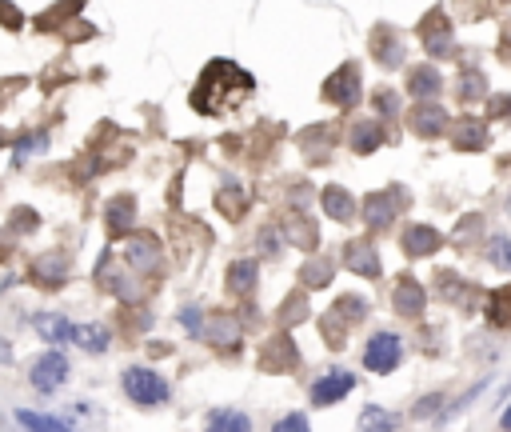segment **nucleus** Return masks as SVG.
I'll return each mask as SVG.
<instances>
[{"instance_id": "35", "label": "nucleus", "mask_w": 511, "mask_h": 432, "mask_svg": "<svg viewBox=\"0 0 511 432\" xmlns=\"http://www.w3.org/2000/svg\"><path fill=\"white\" fill-rule=\"evenodd\" d=\"M332 312H336V317L343 320V325H356V320H364L368 305H364V300H360V297H343V300H340V305L332 308Z\"/></svg>"}, {"instance_id": "30", "label": "nucleus", "mask_w": 511, "mask_h": 432, "mask_svg": "<svg viewBox=\"0 0 511 432\" xmlns=\"http://www.w3.org/2000/svg\"><path fill=\"white\" fill-rule=\"evenodd\" d=\"M68 340H77V345L88 348V353H105L108 348V328L105 325H77L68 333Z\"/></svg>"}, {"instance_id": "4", "label": "nucleus", "mask_w": 511, "mask_h": 432, "mask_svg": "<svg viewBox=\"0 0 511 432\" xmlns=\"http://www.w3.org/2000/svg\"><path fill=\"white\" fill-rule=\"evenodd\" d=\"M29 381H32V389H36V392H57L60 384L68 381V361H64V353L49 348V353H44L41 361L32 364Z\"/></svg>"}, {"instance_id": "44", "label": "nucleus", "mask_w": 511, "mask_h": 432, "mask_svg": "<svg viewBox=\"0 0 511 432\" xmlns=\"http://www.w3.org/2000/svg\"><path fill=\"white\" fill-rule=\"evenodd\" d=\"M479 225H483V216H463V225H460V233H455V236H452V241H455V244H463V241H468V236H471V233H476V228H479Z\"/></svg>"}, {"instance_id": "3", "label": "nucleus", "mask_w": 511, "mask_h": 432, "mask_svg": "<svg viewBox=\"0 0 511 432\" xmlns=\"http://www.w3.org/2000/svg\"><path fill=\"white\" fill-rule=\"evenodd\" d=\"M324 97L336 108H351L360 100V69L356 64H340L328 80H324Z\"/></svg>"}, {"instance_id": "52", "label": "nucleus", "mask_w": 511, "mask_h": 432, "mask_svg": "<svg viewBox=\"0 0 511 432\" xmlns=\"http://www.w3.org/2000/svg\"><path fill=\"white\" fill-rule=\"evenodd\" d=\"M0 144H5V133H0Z\"/></svg>"}, {"instance_id": "50", "label": "nucleus", "mask_w": 511, "mask_h": 432, "mask_svg": "<svg viewBox=\"0 0 511 432\" xmlns=\"http://www.w3.org/2000/svg\"><path fill=\"white\" fill-rule=\"evenodd\" d=\"M499 425H504V432H511V409L504 412V420H499Z\"/></svg>"}, {"instance_id": "15", "label": "nucleus", "mask_w": 511, "mask_h": 432, "mask_svg": "<svg viewBox=\"0 0 511 432\" xmlns=\"http://www.w3.org/2000/svg\"><path fill=\"white\" fill-rule=\"evenodd\" d=\"M452 128V144L455 149H463V152H476L488 144V128H483L479 121H471V116H463V121H448Z\"/></svg>"}, {"instance_id": "38", "label": "nucleus", "mask_w": 511, "mask_h": 432, "mask_svg": "<svg viewBox=\"0 0 511 432\" xmlns=\"http://www.w3.org/2000/svg\"><path fill=\"white\" fill-rule=\"evenodd\" d=\"M320 328H324V336H328L332 348L343 345V320L336 317V312H324V317H320Z\"/></svg>"}, {"instance_id": "32", "label": "nucleus", "mask_w": 511, "mask_h": 432, "mask_svg": "<svg viewBox=\"0 0 511 432\" xmlns=\"http://www.w3.org/2000/svg\"><path fill=\"white\" fill-rule=\"evenodd\" d=\"M360 432H396V417L384 412L379 404H368V409L360 412Z\"/></svg>"}, {"instance_id": "14", "label": "nucleus", "mask_w": 511, "mask_h": 432, "mask_svg": "<svg viewBox=\"0 0 511 432\" xmlns=\"http://www.w3.org/2000/svg\"><path fill=\"white\" fill-rule=\"evenodd\" d=\"M343 264H348L351 272H360V277H379V256H376V248H371L368 241L343 244Z\"/></svg>"}, {"instance_id": "47", "label": "nucleus", "mask_w": 511, "mask_h": 432, "mask_svg": "<svg viewBox=\"0 0 511 432\" xmlns=\"http://www.w3.org/2000/svg\"><path fill=\"white\" fill-rule=\"evenodd\" d=\"M260 244H264V248H268V253H276V244H280V241H276V233H272V228H268V233H264V236H260Z\"/></svg>"}, {"instance_id": "43", "label": "nucleus", "mask_w": 511, "mask_h": 432, "mask_svg": "<svg viewBox=\"0 0 511 432\" xmlns=\"http://www.w3.org/2000/svg\"><path fill=\"white\" fill-rule=\"evenodd\" d=\"M435 280H440V297L443 300H455V297H460V277H455V272H440V277H435Z\"/></svg>"}, {"instance_id": "2", "label": "nucleus", "mask_w": 511, "mask_h": 432, "mask_svg": "<svg viewBox=\"0 0 511 432\" xmlns=\"http://www.w3.org/2000/svg\"><path fill=\"white\" fill-rule=\"evenodd\" d=\"M124 392L132 404H141V409H152V404H164L169 400V384H164V376H156L152 369H128L124 372Z\"/></svg>"}, {"instance_id": "37", "label": "nucleus", "mask_w": 511, "mask_h": 432, "mask_svg": "<svg viewBox=\"0 0 511 432\" xmlns=\"http://www.w3.org/2000/svg\"><path fill=\"white\" fill-rule=\"evenodd\" d=\"M483 88H488V80H483L476 69H468V72L460 77V97H463V100H476V97H483Z\"/></svg>"}, {"instance_id": "34", "label": "nucleus", "mask_w": 511, "mask_h": 432, "mask_svg": "<svg viewBox=\"0 0 511 432\" xmlns=\"http://www.w3.org/2000/svg\"><path fill=\"white\" fill-rule=\"evenodd\" d=\"M16 420H21L24 428H32V432H72V428H64L60 420H52V417H36V412H16Z\"/></svg>"}, {"instance_id": "16", "label": "nucleus", "mask_w": 511, "mask_h": 432, "mask_svg": "<svg viewBox=\"0 0 511 432\" xmlns=\"http://www.w3.org/2000/svg\"><path fill=\"white\" fill-rule=\"evenodd\" d=\"M440 244H443V236L435 233L432 225H412L404 233V253L407 256H432V253H440Z\"/></svg>"}, {"instance_id": "21", "label": "nucleus", "mask_w": 511, "mask_h": 432, "mask_svg": "<svg viewBox=\"0 0 511 432\" xmlns=\"http://www.w3.org/2000/svg\"><path fill=\"white\" fill-rule=\"evenodd\" d=\"M379 144H384V124H376V121L351 124V152L368 156V152H376Z\"/></svg>"}, {"instance_id": "9", "label": "nucleus", "mask_w": 511, "mask_h": 432, "mask_svg": "<svg viewBox=\"0 0 511 432\" xmlns=\"http://www.w3.org/2000/svg\"><path fill=\"white\" fill-rule=\"evenodd\" d=\"M407 128H412L415 136H427V141H432V136L448 133V113H443L435 100L432 105H415L412 116H407Z\"/></svg>"}, {"instance_id": "20", "label": "nucleus", "mask_w": 511, "mask_h": 432, "mask_svg": "<svg viewBox=\"0 0 511 432\" xmlns=\"http://www.w3.org/2000/svg\"><path fill=\"white\" fill-rule=\"evenodd\" d=\"M105 220H108V233H113V236L128 233V228H132V220H136V200L132 197H116L113 205L105 208Z\"/></svg>"}, {"instance_id": "25", "label": "nucleus", "mask_w": 511, "mask_h": 432, "mask_svg": "<svg viewBox=\"0 0 511 432\" xmlns=\"http://www.w3.org/2000/svg\"><path fill=\"white\" fill-rule=\"evenodd\" d=\"M216 205L228 220H240L244 216V208H248V192L240 188L236 180H228V185H220V192H216Z\"/></svg>"}, {"instance_id": "39", "label": "nucleus", "mask_w": 511, "mask_h": 432, "mask_svg": "<svg viewBox=\"0 0 511 432\" xmlns=\"http://www.w3.org/2000/svg\"><path fill=\"white\" fill-rule=\"evenodd\" d=\"M371 105H376V108H379V113H384V116H396V113H399V100H396V93H392V88H379V93L371 97Z\"/></svg>"}, {"instance_id": "7", "label": "nucleus", "mask_w": 511, "mask_h": 432, "mask_svg": "<svg viewBox=\"0 0 511 432\" xmlns=\"http://www.w3.org/2000/svg\"><path fill=\"white\" fill-rule=\"evenodd\" d=\"M124 264L132 272H156V269H160V244H156L152 236H128Z\"/></svg>"}, {"instance_id": "36", "label": "nucleus", "mask_w": 511, "mask_h": 432, "mask_svg": "<svg viewBox=\"0 0 511 432\" xmlns=\"http://www.w3.org/2000/svg\"><path fill=\"white\" fill-rule=\"evenodd\" d=\"M488 261L496 264V269H511V241L507 236H491L488 241Z\"/></svg>"}, {"instance_id": "48", "label": "nucleus", "mask_w": 511, "mask_h": 432, "mask_svg": "<svg viewBox=\"0 0 511 432\" xmlns=\"http://www.w3.org/2000/svg\"><path fill=\"white\" fill-rule=\"evenodd\" d=\"M491 113H496V116H507V113H511V100H496V105H491Z\"/></svg>"}, {"instance_id": "1", "label": "nucleus", "mask_w": 511, "mask_h": 432, "mask_svg": "<svg viewBox=\"0 0 511 432\" xmlns=\"http://www.w3.org/2000/svg\"><path fill=\"white\" fill-rule=\"evenodd\" d=\"M256 93V77L244 72L236 60H208L192 88V108L200 116H228Z\"/></svg>"}, {"instance_id": "33", "label": "nucleus", "mask_w": 511, "mask_h": 432, "mask_svg": "<svg viewBox=\"0 0 511 432\" xmlns=\"http://www.w3.org/2000/svg\"><path fill=\"white\" fill-rule=\"evenodd\" d=\"M308 317H312V308H308V300H304L300 292L284 300V308H280V320H284V325H300V320H308Z\"/></svg>"}, {"instance_id": "46", "label": "nucleus", "mask_w": 511, "mask_h": 432, "mask_svg": "<svg viewBox=\"0 0 511 432\" xmlns=\"http://www.w3.org/2000/svg\"><path fill=\"white\" fill-rule=\"evenodd\" d=\"M0 21H5L8 29H21V13H16V8H8V5H0Z\"/></svg>"}, {"instance_id": "26", "label": "nucleus", "mask_w": 511, "mask_h": 432, "mask_svg": "<svg viewBox=\"0 0 511 432\" xmlns=\"http://www.w3.org/2000/svg\"><path fill=\"white\" fill-rule=\"evenodd\" d=\"M208 345L212 348H220V353H224V348H236V340H240V325L232 317H212V325H208Z\"/></svg>"}, {"instance_id": "8", "label": "nucleus", "mask_w": 511, "mask_h": 432, "mask_svg": "<svg viewBox=\"0 0 511 432\" xmlns=\"http://www.w3.org/2000/svg\"><path fill=\"white\" fill-rule=\"evenodd\" d=\"M399 213V192L396 188H384V192H371L364 200V225L368 228H388Z\"/></svg>"}, {"instance_id": "27", "label": "nucleus", "mask_w": 511, "mask_h": 432, "mask_svg": "<svg viewBox=\"0 0 511 432\" xmlns=\"http://www.w3.org/2000/svg\"><path fill=\"white\" fill-rule=\"evenodd\" d=\"M36 333H41L52 348H57V345H64V340H68L72 328H68V320H64L60 312H41V317H36Z\"/></svg>"}, {"instance_id": "11", "label": "nucleus", "mask_w": 511, "mask_h": 432, "mask_svg": "<svg viewBox=\"0 0 511 432\" xmlns=\"http://www.w3.org/2000/svg\"><path fill=\"white\" fill-rule=\"evenodd\" d=\"M351 389H356V376L343 372V369H336V372L324 376V381H315V384H312V400H315V404H336V400L348 397Z\"/></svg>"}, {"instance_id": "18", "label": "nucleus", "mask_w": 511, "mask_h": 432, "mask_svg": "<svg viewBox=\"0 0 511 432\" xmlns=\"http://www.w3.org/2000/svg\"><path fill=\"white\" fill-rule=\"evenodd\" d=\"M371 52H376L379 64H388V69H399V64H404V44L396 41V32L388 29V24H379V29L371 32Z\"/></svg>"}, {"instance_id": "41", "label": "nucleus", "mask_w": 511, "mask_h": 432, "mask_svg": "<svg viewBox=\"0 0 511 432\" xmlns=\"http://www.w3.org/2000/svg\"><path fill=\"white\" fill-rule=\"evenodd\" d=\"M272 432H312V428H308V420H304L300 412H287L284 420H276Z\"/></svg>"}, {"instance_id": "40", "label": "nucleus", "mask_w": 511, "mask_h": 432, "mask_svg": "<svg viewBox=\"0 0 511 432\" xmlns=\"http://www.w3.org/2000/svg\"><path fill=\"white\" fill-rule=\"evenodd\" d=\"M440 404H443V397H440V392H432V397H424L420 404H415V409H412V417H415V420L435 417V409H440Z\"/></svg>"}, {"instance_id": "5", "label": "nucleus", "mask_w": 511, "mask_h": 432, "mask_svg": "<svg viewBox=\"0 0 511 432\" xmlns=\"http://www.w3.org/2000/svg\"><path fill=\"white\" fill-rule=\"evenodd\" d=\"M399 356H404V348H399L396 333H376L368 340V348H364V364L371 372H392L399 364Z\"/></svg>"}, {"instance_id": "49", "label": "nucleus", "mask_w": 511, "mask_h": 432, "mask_svg": "<svg viewBox=\"0 0 511 432\" xmlns=\"http://www.w3.org/2000/svg\"><path fill=\"white\" fill-rule=\"evenodd\" d=\"M13 361H16V356L8 353V340H0V364H13Z\"/></svg>"}, {"instance_id": "29", "label": "nucleus", "mask_w": 511, "mask_h": 432, "mask_svg": "<svg viewBox=\"0 0 511 432\" xmlns=\"http://www.w3.org/2000/svg\"><path fill=\"white\" fill-rule=\"evenodd\" d=\"M488 320L496 328H511V284L507 289L488 292Z\"/></svg>"}, {"instance_id": "22", "label": "nucleus", "mask_w": 511, "mask_h": 432, "mask_svg": "<svg viewBox=\"0 0 511 432\" xmlns=\"http://www.w3.org/2000/svg\"><path fill=\"white\" fill-rule=\"evenodd\" d=\"M284 233H287V241H292L296 248H304V253H312V248L320 244V233H315V225H312L308 216H300V213L284 220Z\"/></svg>"}, {"instance_id": "12", "label": "nucleus", "mask_w": 511, "mask_h": 432, "mask_svg": "<svg viewBox=\"0 0 511 432\" xmlns=\"http://www.w3.org/2000/svg\"><path fill=\"white\" fill-rule=\"evenodd\" d=\"M32 277L41 280L44 289H60V284L68 280V256H64V253H44V256H36Z\"/></svg>"}, {"instance_id": "13", "label": "nucleus", "mask_w": 511, "mask_h": 432, "mask_svg": "<svg viewBox=\"0 0 511 432\" xmlns=\"http://www.w3.org/2000/svg\"><path fill=\"white\" fill-rule=\"evenodd\" d=\"M392 305H396L399 317H407V320L424 317V305H427V292H424V284H415V280H399V284H396V297H392Z\"/></svg>"}, {"instance_id": "19", "label": "nucleus", "mask_w": 511, "mask_h": 432, "mask_svg": "<svg viewBox=\"0 0 511 432\" xmlns=\"http://www.w3.org/2000/svg\"><path fill=\"white\" fill-rule=\"evenodd\" d=\"M443 88V80H440V72L432 69V64H420V69H412L407 72V93L412 97H420L424 105H432V97Z\"/></svg>"}, {"instance_id": "6", "label": "nucleus", "mask_w": 511, "mask_h": 432, "mask_svg": "<svg viewBox=\"0 0 511 432\" xmlns=\"http://www.w3.org/2000/svg\"><path fill=\"white\" fill-rule=\"evenodd\" d=\"M420 41H424V49L432 52V57H443V52L452 49V24H448V16H443L440 8H432V13L424 16Z\"/></svg>"}, {"instance_id": "23", "label": "nucleus", "mask_w": 511, "mask_h": 432, "mask_svg": "<svg viewBox=\"0 0 511 432\" xmlns=\"http://www.w3.org/2000/svg\"><path fill=\"white\" fill-rule=\"evenodd\" d=\"M72 425H77V432H105V409L92 400H77L68 409Z\"/></svg>"}, {"instance_id": "51", "label": "nucleus", "mask_w": 511, "mask_h": 432, "mask_svg": "<svg viewBox=\"0 0 511 432\" xmlns=\"http://www.w3.org/2000/svg\"><path fill=\"white\" fill-rule=\"evenodd\" d=\"M507 213H511V192H507Z\"/></svg>"}, {"instance_id": "10", "label": "nucleus", "mask_w": 511, "mask_h": 432, "mask_svg": "<svg viewBox=\"0 0 511 432\" xmlns=\"http://www.w3.org/2000/svg\"><path fill=\"white\" fill-rule=\"evenodd\" d=\"M296 364H300V353H296V345L287 336L268 340V348L260 353V369H268V372H287Z\"/></svg>"}, {"instance_id": "45", "label": "nucleus", "mask_w": 511, "mask_h": 432, "mask_svg": "<svg viewBox=\"0 0 511 432\" xmlns=\"http://www.w3.org/2000/svg\"><path fill=\"white\" fill-rule=\"evenodd\" d=\"M44 144H49V141H44V136H29V141H21V144H16V156H21V161H24V156L36 152V149H44Z\"/></svg>"}, {"instance_id": "24", "label": "nucleus", "mask_w": 511, "mask_h": 432, "mask_svg": "<svg viewBox=\"0 0 511 432\" xmlns=\"http://www.w3.org/2000/svg\"><path fill=\"white\" fill-rule=\"evenodd\" d=\"M332 277H336V264H332L328 256H312V261L300 269V284H304V289H328Z\"/></svg>"}, {"instance_id": "28", "label": "nucleus", "mask_w": 511, "mask_h": 432, "mask_svg": "<svg viewBox=\"0 0 511 432\" xmlns=\"http://www.w3.org/2000/svg\"><path fill=\"white\" fill-rule=\"evenodd\" d=\"M256 277H260V272H256V261H236V264L228 269V289L236 292V297H248V292L256 289Z\"/></svg>"}, {"instance_id": "17", "label": "nucleus", "mask_w": 511, "mask_h": 432, "mask_svg": "<svg viewBox=\"0 0 511 432\" xmlns=\"http://www.w3.org/2000/svg\"><path fill=\"white\" fill-rule=\"evenodd\" d=\"M320 205H324V213H328L332 220H340V225H351V216H356V200H351V192L340 188V185L324 188L320 192Z\"/></svg>"}, {"instance_id": "31", "label": "nucleus", "mask_w": 511, "mask_h": 432, "mask_svg": "<svg viewBox=\"0 0 511 432\" xmlns=\"http://www.w3.org/2000/svg\"><path fill=\"white\" fill-rule=\"evenodd\" d=\"M208 432H252V420L244 412H232V409H220L208 417Z\"/></svg>"}, {"instance_id": "42", "label": "nucleus", "mask_w": 511, "mask_h": 432, "mask_svg": "<svg viewBox=\"0 0 511 432\" xmlns=\"http://www.w3.org/2000/svg\"><path fill=\"white\" fill-rule=\"evenodd\" d=\"M200 317H204L200 308H184V312H180V325L188 328L192 336H200V333H204V320H200Z\"/></svg>"}]
</instances>
